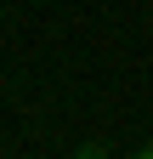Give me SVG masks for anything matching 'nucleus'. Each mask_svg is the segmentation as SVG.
Returning <instances> with one entry per match:
<instances>
[{
	"instance_id": "f257e3e1",
	"label": "nucleus",
	"mask_w": 153,
	"mask_h": 159,
	"mask_svg": "<svg viewBox=\"0 0 153 159\" xmlns=\"http://www.w3.org/2000/svg\"><path fill=\"white\" fill-rule=\"evenodd\" d=\"M74 159H108L102 148H80V153H74Z\"/></svg>"
},
{
	"instance_id": "f03ea898",
	"label": "nucleus",
	"mask_w": 153,
	"mask_h": 159,
	"mask_svg": "<svg viewBox=\"0 0 153 159\" xmlns=\"http://www.w3.org/2000/svg\"><path fill=\"white\" fill-rule=\"evenodd\" d=\"M136 159H153V142H147V148H142V153H136Z\"/></svg>"
}]
</instances>
